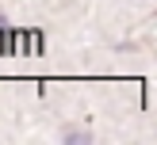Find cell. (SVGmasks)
<instances>
[{
    "mask_svg": "<svg viewBox=\"0 0 157 145\" xmlns=\"http://www.w3.org/2000/svg\"><path fill=\"white\" fill-rule=\"evenodd\" d=\"M0 23H4V12H0Z\"/></svg>",
    "mask_w": 157,
    "mask_h": 145,
    "instance_id": "obj_1",
    "label": "cell"
}]
</instances>
